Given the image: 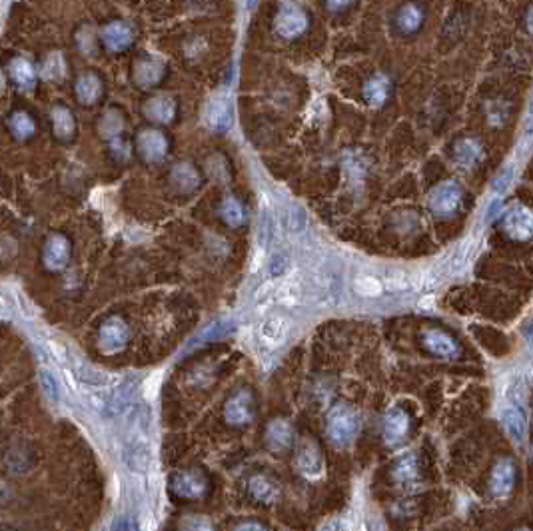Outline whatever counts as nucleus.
<instances>
[{
	"instance_id": "nucleus-5",
	"label": "nucleus",
	"mask_w": 533,
	"mask_h": 531,
	"mask_svg": "<svg viewBox=\"0 0 533 531\" xmlns=\"http://www.w3.org/2000/svg\"><path fill=\"white\" fill-rule=\"evenodd\" d=\"M296 464L298 469L306 475V478H320L323 473V460L322 453L318 450V446L310 439H304L298 446V453H296Z\"/></svg>"
},
{
	"instance_id": "nucleus-41",
	"label": "nucleus",
	"mask_w": 533,
	"mask_h": 531,
	"mask_svg": "<svg viewBox=\"0 0 533 531\" xmlns=\"http://www.w3.org/2000/svg\"><path fill=\"white\" fill-rule=\"evenodd\" d=\"M286 268H288V260L282 256V254H276L272 258V262H270V276L272 278H278V276H282L286 272Z\"/></svg>"
},
{
	"instance_id": "nucleus-18",
	"label": "nucleus",
	"mask_w": 533,
	"mask_h": 531,
	"mask_svg": "<svg viewBox=\"0 0 533 531\" xmlns=\"http://www.w3.org/2000/svg\"><path fill=\"white\" fill-rule=\"evenodd\" d=\"M102 40L110 50L126 49L132 40V31L124 22H112L102 31Z\"/></svg>"
},
{
	"instance_id": "nucleus-3",
	"label": "nucleus",
	"mask_w": 533,
	"mask_h": 531,
	"mask_svg": "<svg viewBox=\"0 0 533 531\" xmlns=\"http://www.w3.org/2000/svg\"><path fill=\"white\" fill-rule=\"evenodd\" d=\"M462 190L455 182H443L430 194V208L436 216H450L459 208Z\"/></svg>"
},
{
	"instance_id": "nucleus-23",
	"label": "nucleus",
	"mask_w": 533,
	"mask_h": 531,
	"mask_svg": "<svg viewBox=\"0 0 533 531\" xmlns=\"http://www.w3.org/2000/svg\"><path fill=\"white\" fill-rule=\"evenodd\" d=\"M389 82L384 76H373L364 86V96L372 106H382L388 98Z\"/></svg>"
},
{
	"instance_id": "nucleus-24",
	"label": "nucleus",
	"mask_w": 533,
	"mask_h": 531,
	"mask_svg": "<svg viewBox=\"0 0 533 531\" xmlns=\"http://www.w3.org/2000/svg\"><path fill=\"white\" fill-rule=\"evenodd\" d=\"M100 92H102V86H100V81L94 74H84L76 82V94L84 104H94L100 98Z\"/></svg>"
},
{
	"instance_id": "nucleus-28",
	"label": "nucleus",
	"mask_w": 533,
	"mask_h": 531,
	"mask_svg": "<svg viewBox=\"0 0 533 531\" xmlns=\"http://www.w3.org/2000/svg\"><path fill=\"white\" fill-rule=\"evenodd\" d=\"M394 478H396V482L402 483L404 487L418 482V464H416V457H414V455L404 457V460L396 466Z\"/></svg>"
},
{
	"instance_id": "nucleus-19",
	"label": "nucleus",
	"mask_w": 533,
	"mask_h": 531,
	"mask_svg": "<svg viewBox=\"0 0 533 531\" xmlns=\"http://www.w3.org/2000/svg\"><path fill=\"white\" fill-rule=\"evenodd\" d=\"M136 378H130L126 380L122 386L118 387L116 391H114L112 400L108 403V416H118V414H122L126 407H128L130 400H132V396H134V387H136Z\"/></svg>"
},
{
	"instance_id": "nucleus-26",
	"label": "nucleus",
	"mask_w": 533,
	"mask_h": 531,
	"mask_svg": "<svg viewBox=\"0 0 533 531\" xmlns=\"http://www.w3.org/2000/svg\"><path fill=\"white\" fill-rule=\"evenodd\" d=\"M482 156V146L471 138H464L455 144V160L462 166H473Z\"/></svg>"
},
{
	"instance_id": "nucleus-36",
	"label": "nucleus",
	"mask_w": 533,
	"mask_h": 531,
	"mask_svg": "<svg viewBox=\"0 0 533 531\" xmlns=\"http://www.w3.org/2000/svg\"><path fill=\"white\" fill-rule=\"evenodd\" d=\"M40 384H42L44 394L49 396V400H52V402H58V400H60V389H58V382H56V378H54V376H52L49 370L40 371Z\"/></svg>"
},
{
	"instance_id": "nucleus-16",
	"label": "nucleus",
	"mask_w": 533,
	"mask_h": 531,
	"mask_svg": "<svg viewBox=\"0 0 533 531\" xmlns=\"http://www.w3.org/2000/svg\"><path fill=\"white\" fill-rule=\"evenodd\" d=\"M176 112V102L170 96H156L148 100L144 106V114L154 122H170Z\"/></svg>"
},
{
	"instance_id": "nucleus-37",
	"label": "nucleus",
	"mask_w": 533,
	"mask_h": 531,
	"mask_svg": "<svg viewBox=\"0 0 533 531\" xmlns=\"http://www.w3.org/2000/svg\"><path fill=\"white\" fill-rule=\"evenodd\" d=\"M355 290L362 296H378L382 292V284L378 280L370 278V276H364L355 282Z\"/></svg>"
},
{
	"instance_id": "nucleus-39",
	"label": "nucleus",
	"mask_w": 533,
	"mask_h": 531,
	"mask_svg": "<svg viewBox=\"0 0 533 531\" xmlns=\"http://www.w3.org/2000/svg\"><path fill=\"white\" fill-rule=\"evenodd\" d=\"M511 178H514V168L511 166H507L503 172H501L500 176L496 178V182H493V192L496 194H503L507 190V186H509V182H511Z\"/></svg>"
},
{
	"instance_id": "nucleus-13",
	"label": "nucleus",
	"mask_w": 533,
	"mask_h": 531,
	"mask_svg": "<svg viewBox=\"0 0 533 531\" xmlns=\"http://www.w3.org/2000/svg\"><path fill=\"white\" fill-rule=\"evenodd\" d=\"M232 104L226 96H216L208 104V110H206V120L210 124L212 128L216 130H228L232 126Z\"/></svg>"
},
{
	"instance_id": "nucleus-44",
	"label": "nucleus",
	"mask_w": 533,
	"mask_h": 531,
	"mask_svg": "<svg viewBox=\"0 0 533 531\" xmlns=\"http://www.w3.org/2000/svg\"><path fill=\"white\" fill-rule=\"evenodd\" d=\"M240 530H262V525H258V523H244V525H240Z\"/></svg>"
},
{
	"instance_id": "nucleus-30",
	"label": "nucleus",
	"mask_w": 533,
	"mask_h": 531,
	"mask_svg": "<svg viewBox=\"0 0 533 531\" xmlns=\"http://www.w3.org/2000/svg\"><path fill=\"white\" fill-rule=\"evenodd\" d=\"M52 124H54V132L60 136V138H70L72 132H74V118L72 114L68 112L66 108L58 106L52 110Z\"/></svg>"
},
{
	"instance_id": "nucleus-47",
	"label": "nucleus",
	"mask_w": 533,
	"mask_h": 531,
	"mask_svg": "<svg viewBox=\"0 0 533 531\" xmlns=\"http://www.w3.org/2000/svg\"><path fill=\"white\" fill-rule=\"evenodd\" d=\"M530 336H532V338H533V323H532V332H530Z\"/></svg>"
},
{
	"instance_id": "nucleus-45",
	"label": "nucleus",
	"mask_w": 533,
	"mask_h": 531,
	"mask_svg": "<svg viewBox=\"0 0 533 531\" xmlns=\"http://www.w3.org/2000/svg\"><path fill=\"white\" fill-rule=\"evenodd\" d=\"M527 28L533 33V8L530 10V15H527Z\"/></svg>"
},
{
	"instance_id": "nucleus-17",
	"label": "nucleus",
	"mask_w": 533,
	"mask_h": 531,
	"mask_svg": "<svg viewBox=\"0 0 533 531\" xmlns=\"http://www.w3.org/2000/svg\"><path fill=\"white\" fill-rule=\"evenodd\" d=\"M266 441L270 446V450L284 451L291 446V428L288 421L284 419H276L268 425L266 432Z\"/></svg>"
},
{
	"instance_id": "nucleus-34",
	"label": "nucleus",
	"mask_w": 533,
	"mask_h": 531,
	"mask_svg": "<svg viewBox=\"0 0 533 531\" xmlns=\"http://www.w3.org/2000/svg\"><path fill=\"white\" fill-rule=\"evenodd\" d=\"M10 128L18 138H28V136H33L34 132L33 118L26 112H17L10 118Z\"/></svg>"
},
{
	"instance_id": "nucleus-27",
	"label": "nucleus",
	"mask_w": 533,
	"mask_h": 531,
	"mask_svg": "<svg viewBox=\"0 0 533 531\" xmlns=\"http://www.w3.org/2000/svg\"><path fill=\"white\" fill-rule=\"evenodd\" d=\"M421 20H423V12L416 4H405L404 8L398 12V26L404 33H416L420 28Z\"/></svg>"
},
{
	"instance_id": "nucleus-32",
	"label": "nucleus",
	"mask_w": 533,
	"mask_h": 531,
	"mask_svg": "<svg viewBox=\"0 0 533 531\" xmlns=\"http://www.w3.org/2000/svg\"><path fill=\"white\" fill-rule=\"evenodd\" d=\"M10 74H12V78H15L18 86H22V88H31L34 84L33 66L28 65L26 60H22V58H18V60H15L10 65Z\"/></svg>"
},
{
	"instance_id": "nucleus-29",
	"label": "nucleus",
	"mask_w": 533,
	"mask_h": 531,
	"mask_svg": "<svg viewBox=\"0 0 533 531\" xmlns=\"http://www.w3.org/2000/svg\"><path fill=\"white\" fill-rule=\"evenodd\" d=\"M172 178H174V182H176L178 186H180L182 190H186V192L194 190L196 186L200 184L198 172H196L192 166H188V164H180V166H176V168L172 170Z\"/></svg>"
},
{
	"instance_id": "nucleus-43",
	"label": "nucleus",
	"mask_w": 533,
	"mask_h": 531,
	"mask_svg": "<svg viewBox=\"0 0 533 531\" xmlns=\"http://www.w3.org/2000/svg\"><path fill=\"white\" fill-rule=\"evenodd\" d=\"M498 208H500V200H496L491 206H489V210H487V216H485V220H491L493 216H496V212H498Z\"/></svg>"
},
{
	"instance_id": "nucleus-42",
	"label": "nucleus",
	"mask_w": 533,
	"mask_h": 531,
	"mask_svg": "<svg viewBox=\"0 0 533 531\" xmlns=\"http://www.w3.org/2000/svg\"><path fill=\"white\" fill-rule=\"evenodd\" d=\"M352 0H328V6L330 8H334V10H338V8H344V6H348Z\"/></svg>"
},
{
	"instance_id": "nucleus-10",
	"label": "nucleus",
	"mask_w": 533,
	"mask_h": 531,
	"mask_svg": "<svg viewBox=\"0 0 533 531\" xmlns=\"http://www.w3.org/2000/svg\"><path fill=\"white\" fill-rule=\"evenodd\" d=\"M172 489L182 498H198L206 489V480L198 471H180L172 478Z\"/></svg>"
},
{
	"instance_id": "nucleus-6",
	"label": "nucleus",
	"mask_w": 533,
	"mask_h": 531,
	"mask_svg": "<svg viewBox=\"0 0 533 531\" xmlns=\"http://www.w3.org/2000/svg\"><path fill=\"white\" fill-rule=\"evenodd\" d=\"M128 326L120 318H110L100 328V346L104 352H118L128 342Z\"/></svg>"
},
{
	"instance_id": "nucleus-38",
	"label": "nucleus",
	"mask_w": 533,
	"mask_h": 531,
	"mask_svg": "<svg viewBox=\"0 0 533 531\" xmlns=\"http://www.w3.org/2000/svg\"><path fill=\"white\" fill-rule=\"evenodd\" d=\"M44 74H46L49 78H60V76L65 74V65L60 62V56H58V54L50 56L49 60H46V65H44Z\"/></svg>"
},
{
	"instance_id": "nucleus-15",
	"label": "nucleus",
	"mask_w": 533,
	"mask_h": 531,
	"mask_svg": "<svg viewBox=\"0 0 533 531\" xmlns=\"http://www.w3.org/2000/svg\"><path fill=\"white\" fill-rule=\"evenodd\" d=\"M423 342H425V346L430 348V352H434V354L439 355V357H453V355H457V352H459L455 339H453L450 334L441 332V330H428V332L423 334Z\"/></svg>"
},
{
	"instance_id": "nucleus-31",
	"label": "nucleus",
	"mask_w": 533,
	"mask_h": 531,
	"mask_svg": "<svg viewBox=\"0 0 533 531\" xmlns=\"http://www.w3.org/2000/svg\"><path fill=\"white\" fill-rule=\"evenodd\" d=\"M76 376H78L81 382L88 384V386H110V384H112V380H110L106 373L94 370V368L88 366V364H78V366H76Z\"/></svg>"
},
{
	"instance_id": "nucleus-35",
	"label": "nucleus",
	"mask_w": 533,
	"mask_h": 531,
	"mask_svg": "<svg viewBox=\"0 0 533 531\" xmlns=\"http://www.w3.org/2000/svg\"><path fill=\"white\" fill-rule=\"evenodd\" d=\"M274 236V220L268 212H262V218H260V232H258V242L260 248H266L270 240Z\"/></svg>"
},
{
	"instance_id": "nucleus-1",
	"label": "nucleus",
	"mask_w": 533,
	"mask_h": 531,
	"mask_svg": "<svg viewBox=\"0 0 533 531\" xmlns=\"http://www.w3.org/2000/svg\"><path fill=\"white\" fill-rule=\"evenodd\" d=\"M140 416H142V407H138L136 419L132 421V432L124 450V464L136 473H144L150 466V446L144 437V425H148V419H142Z\"/></svg>"
},
{
	"instance_id": "nucleus-40",
	"label": "nucleus",
	"mask_w": 533,
	"mask_h": 531,
	"mask_svg": "<svg viewBox=\"0 0 533 531\" xmlns=\"http://www.w3.org/2000/svg\"><path fill=\"white\" fill-rule=\"evenodd\" d=\"M290 218H291V230H294V232H304V228H306L307 224L306 212L296 206V208L291 210Z\"/></svg>"
},
{
	"instance_id": "nucleus-22",
	"label": "nucleus",
	"mask_w": 533,
	"mask_h": 531,
	"mask_svg": "<svg viewBox=\"0 0 533 531\" xmlns=\"http://www.w3.org/2000/svg\"><path fill=\"white\" fill-rule=\"evenodd\" d=\"M162 74H164V66L158 60H142V62H138L136 70H134V78L142 86L156 84L162 78Z\"/></svg>"
},
{
	"instance_id": "nucleus-2",
	"label": "nucleus",
	"mask_w": 533,
	"mask_h": 531,
	"mask_svg": "<svg viewBox=\"0 0 533 531\" xmlns=\"http://www.w3.org/2000/svg\"><path fill=\"white\" fill-rule=\"evenodd\" d=\"M359 432V416L350 405H336L328 416V435L334 444L346 446Z\"/></svg>"
},
{
	"instance_id": "nucleus-11",
	"label": "nucleus",
	"mask_w": 533,
	"mask_h": 531,
	"mask_svg": "<svg viewBox=\"0 0 533 531\" xmlns=\"http://www.w3.org/2000/svg\"><path fill=\"white\" fill-rule=\"evenodd\" d=\"M70 258V244L65 236H50L44 248V264L50 270H62Z\"/></svg>"
},
{
	"instance_id": "nucleus-25",
	"label": "nucleus",
	"mask_w": 533,
	"mask_h": 531,
	"mask_svg": "<svg viewBox=\"0 0 533 531\" xmlns=\"http://www.w3.org/2000/svg\"><path fill=\"white\" fill-rule=\"evenodd\" d=\"M501 419H503V425L509 432V435L516 441H521L523 435H525V418H523V414L517 407H505L503 414H501Z\"/></svg>"
},
{
	"instance_id": "nucleus-14",
	"label": "nucleus",
	"mask_w": 533,
	"mask_h": 531,
	"mask_svg": "<svg viewBox=\"0 0 533 531\" xmlns=\"http://www.w3.org/2000/svg\"><path fill=\"white\" fill-rule=\"evenodd\" d=\"M514 478H516V466L511 460H501L498 466L493 467V473H491V491L498 496V498H503L511 491L514 487Z\"/></svg>"
},
{
	"instance_id": "nucleus-46",
	"label": "nucleus",
	"mask_w": 533,
	"mask_h": 531,
	"mask_svg": "<svg viewBox=\"0 0 533 531\" xmlns=\"http://www.w3.org/2000/svg\"><path fill=\"white\" fill-rule=\"evenodd\" d=\"M530 114L533 116V96H532V102H530Z\"/></svg>"
},
{
	"instance_id": "nucleus-33",
	"label": "nucleus",
	"mask_w": 533,
	"mask_h": 531,
	"mask_svg": "<svg viewBox=\"0 0 533 531\" xmlns=\"http://www.w3.org/2000/svg\"><path fill=\"white\" fill-rule=\"evenodd\" d=\"M222 216L230 226H240L246 218L242 204L234 196H228L226 200L222 202Z\"/></svg>"
},
{
	"instance_id": "nucleus-12",
	"label": "nucleus",
	"mask_w": 533,
	"mask_h": 531,
	"mask_svg": "<svg viewBox=\"0 0 533 531\" xmlns=\"http://www.w3.org/2000/svg\"><path fill=\"white\" fill-rule=\"evenodd\" d=\"M409 430V418L400 407L389 410L384 418V437L388 444H400Z\"/></svg>"
},
{
	"instance_id": "nucleus-20",
	"label": "nucleus",
	"mask_w": 533,
	"mask_h": 531,
	"mask_svg": "<svg viewBox=\"0 0 533 531\" xmlns=\"http://www.w3.org/2000/svg\"><path fill=\"white\" fill-rule=\"evenodd\" d=\"M250 494L258 501H264V503H272L280 496V489L272 480L264 478V475H256L250 480Z\"/></svg>"
},
{
	"instance_id": "nucleus-7",
	"label": "nucleus",
	"mask_w": 533,
	"mask_h": 531,
	"mask_svg": "<svg viewBox=\"0 0 533 531\" xmlns=\"http://www.w3.org/2000/svg\"><path fill=\"white\" fill-rule=\"evenodd\" d=\"M306 15L298 6H284L276 18V31L286 38H294V36L302 34L306 31Z\"/></svg>"
},
{
	"instance_id": "nucleus-21",
	"label": "nucleus",
	"mask_w": 533,
	"mask_h": 531,
	"mask_svg": "<svg viewBox=\"0 0 533 531\" xmlns=\"http://www.w3.org/2000/svg\"><path fill=\"white\" fill-rule=\"evenodd\" d=\"M286 334H288V323H286V320H282V318H270V320H266V322L262 323V330H260L262 339H264L266 344H270V346L282 344L284 338H286Z\"/></svg>"
},
{
	"instance_id": "nucleus-4",
	"label": "nucleus",
	"mask_w": 533,
	"mask_h": 531,
	"mask_svg": "<svg viewBox=\"0 0 533 531\" xmlns=\"http://www.w3.org/2000/svg\"><path fill=\"white\" fill-rule=\"evenodd\" d=\"M503 228L505 232L514 238V240L525 242L533 238V212L532 210L523 208V206H516L511 210L505 220H503Z\"/></svg>"
},
{
	"instance_id": "nucleus-48",
	"label": "nucleus",
	"mask_w": 533,
	"mask_h": 531,
	"mask_svg": "<svg viewBox=\"0 0 533 531\" xmlns=\"http://www.w3.org/2000/svg\"><path fill=\"white\" fill-rule=\"evenodd\" d=\"M0 88H2V76H0Z\"/></svg>"
},
{
	"instance_id": "nucleus-9",
	"label": "nucleus",
	"mask_w": 533,
	"mask_h": 531,
	"mask_svg": "<svg viewBox=\"0 0 533 531\" xmlns=\"http://www.w3.org/2000/svg\"><path fill=\"white\" fill-rule=\"evenodd\" d=\"M224 416L230 423L234 425H244L250 423L254 418V410H252V398L248 391H240L234 398H230L224 407Z\"/></svg>"
},
{
	"instance_id": "nucleus-8",
	"label": "nucleus",
	"mask_w": 533,
	"mask_h": 531,
	"mask_svg": "<svg viewBox=\"0 0 533 531\" xmlns=\"http://www.w3.org/2000/svg\"><path fill=\"white\" fill-rule=\"evenodd\" d=\"M138 150L146 162H160L168 152V142L158 130H146L138 136Z\"/></svg>"
}]
</instances>
